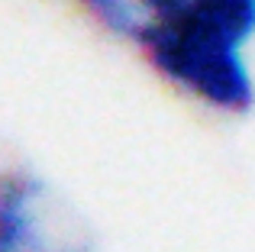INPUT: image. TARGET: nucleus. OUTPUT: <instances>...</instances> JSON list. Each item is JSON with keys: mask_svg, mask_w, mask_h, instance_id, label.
Instances as JSON below:
<instances>
[{"mask_svg": "<svg viewBox=\"0 0 255 252\" xmlns=\"http://www.w3.org/2000/svg\"><path fill=\"white\" fill-rule=\"evenodd\" d=\"M0 252H97V236L71 197L26 165L0 178Z\"/></svg>", "mask_w": 255, "mask_h": 252, "instance_id": "f03ea898", "label": "nucleus"}, {"mask_svg": "<svg viewBox=\"0 0 255 252\" xmlns=\"http://www.w3.org/2000/svg\"><path fill=\"white\" fill-rule=\"evenodd\" d=\"M71 6L94 29L139 55L165 26L178 19L187 0H71Z\"/></svg>", "mask_w": 255, "mask_h": 252, "instance_id": "7ed1b4c3", "label": "nucleus"}, {"mask_svg": "<svg viewBox=\"0 0 255 252\" xmlns=\"http://www.w3.org/2000/svg\"><path fill=\"white\" fill-rule=\"evenodd\" d=\"M255 0H187L142 52L178 97L226 120L255 110Z\"/></svg>", "mask_w": 255, "mask_h": 252, "instance_id": "f257e3e1", "label": "nucleus"}]
</instances>
